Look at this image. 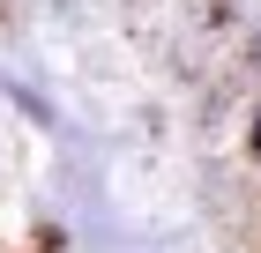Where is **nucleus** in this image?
I'll use <instances>...</instances> for the list:
<instances>
[{
  "label": "nucleus",
  "mask_w": 261,
  "mask_h": 253,
  "mask_svg": "<svg viewBox=\"0 0 261 253\" xmlns=\"http://www.w3.org/2000/svg\"><path fill=\"white\" fill-rule=\"evenodd\" d=\"M254 156H261V119H254Z\"/></svg>",
  "instance_id": "f257e3e1"
},
{
  "label": "nucleus",
  "mask_w": 261,
  "mask_h": 253,
  "mask_svg": "<svg viewBox=\"0 0 261 253\" xmlns=\"http://www.w3.org/2000/svg\"><path fill=\"white\" fill-rule=\"evenodd\" d=\"M254 52H261V45H254Z\"/></svg>",
  "instance_id": "f03ea898"
}]
</instances>
